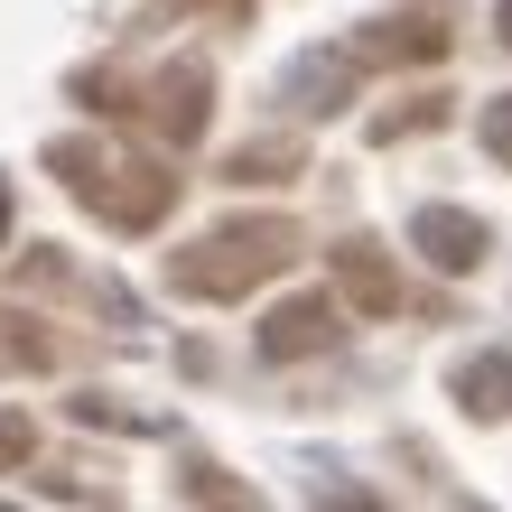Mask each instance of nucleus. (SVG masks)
I'll return each mask as SVG.
<instances>
[{
	"mask_svg": "<svg viewBox=\"0 0 512 512\" xmlns=\"http://www.w3.org/2000/svg\"><path fill=\"white\" fill-rule=\"evenodd\" d=\"M298 252H308V233L289 215H233L215 233H196L187 252H168V289L177 298H243L261 280H280Z\"/></svg>",
	"mask_w": 512,
	"mask_h": 512,
	"instance_id": "obj_1",
	"label": "nucleus"
},
{
	"mask_svg": "<svg viewBox=\"0 0 512 512\" xmlns=\"http://www.w3.org/2000/svg\"><path fill=\"white\" fill-rule=\"evenodd\" d=\"M131 94H140L131 112H140L149 131H159L168 149H187V140L205 131V112H215V75H205L196 56H177V66H159L149 84H131Z\"/></svg>",
	"mask_w": 512,
	"mask_h": 512,
	"instance_id": "obj_2",
	"label": "nucleus"
},
{
	"mask_svg": "<svg viewBox=\"0 0 512 512\" xmlns=\"http://www.w3.org/2000/svg\"><path fill=\"white\" fill-rule=\"evenodd\" d=\"M84 205H94V215L103 224H122V233H149V224H168V205H177V177L168 168H122V159H112L103 177H94V196H84Z\"/></svg>",
	"mask_w": 512,
	"mask_h": 512,
	"instance_id": "obj_3",
	"label": "nucleus"
},
{
	"mask_svg": "<svg viewBox=\"0 0 512 512\" xmlns=\"http://www.w3.org/2000/svg\"><path fill=\"white\" fill-rule=\"evenodd\" d=\"M419 56H447V19L419 10V19H373L364 38L345 47V66H419Z\"/></svg>",
	"mask_w": 512,
	"mask_h": 512,
	"instance_id": "obj_4",
	"label": "nucleus"
},
{
	"mask_svg": "<svg viewBox=\"0 0 512 512\" xmlns=\"http://www.w3.org/2000/svg\"><path fill=\"white\" fill-rule=\"evenodd\" d=\"M336 345V298H280L261 317V354L270 364H298V354H326Z\"/></svg>",
	"mask_w": 512,
	"mask_h": 512,
	"instance_id": "obj_5",
	"label": "nucleus"
},
{
	"mask_svg": "<svg viewBox=\"0 0 512 512\" xmlns=\"http://www.w3.org/2000/svg\"><path fill=\"white\" fill-rule=\"evenodd\" d=\"M410 243L429 252L438 270H475L494 233H485V215H466V205H419V215H410Z\"/></svg>",
	"mask_w": 512,
	"mask_h": 512,
	"instance_id": "obj_6",
	"label": "nucleus"
},
{
	"mask_svg": "<svg viewBox=\"0 0 512 512\" xmlns=\"http://www.w3.org/2000/svg\"><path fill=\"white\" fill-rule=\"evenodd\" d=\"M326 261H336V289H345L364 317H391V308H401V270H391L382 243H336Z\"/></svg>",
	"mask_w": 512,
	"mask_h": 512,
	"instance_id": "obj_7",
	"label": "nucleus"
},
{
	"mask_svg": "<svg viewBox=\"0 0 512 512\" xmlns=\"http://www.w3.org/2000/svg\"><path fill=\"white\" fill-rule=\"evenodd\" d=\"M457 401L475 419H512V354H466L457 364Z\"/></svg>",
	"mask_w": 512,
	"mask_h": 512,
	"instance_id": "obj_8",
	"label": "nucleus"
},
{
	"mask_svg": "<svg viewBox=\"0 0 512 512\" xmlns=\"http://www.w3.org/2000/svg\"><path fill=\"white\" fill-rule=\"evenodd\" d=\"M298 168H308V149H298V140H252V149H233V159H224L233 187H280V177H298Z\"/></svg>",
	"mask_w": 512,
	"mask_h": 512,
	"instance_id": "obj_9",
	"label": "nucleus"
},
{
	"mask_svg": "<svg viewBox=\"0 0 512 512\" xmlns=\"http://www.w3.org/2000/svg\"><path fill=\"white\" fill-rule=\"evenodd\" d=\"M177 485H187V503H196V512H261V503H252V485H243V475H224L215 457H187V475H177Z\"/></svg>",
	"mask_w": 512,
	"mask_h": 512,
	"instance_id": "obj_10",
	"label": "nucleus"
},
{
	"mask_svg": "<svg viewBox=\"0 0 512 512\" xmlns=\"http://www.w3.org/2000/svg\"><path fill=\"white\" fill-rule=\"evenodd\" d=\"M47 168L66 177L75 196H94V177H103L112 159H103V140H47Z\"/></svg>",
	"mask_w": 512,
	"mask_h": 512,
	"instance_id": "obj_11",
	"label": "nucleus"
},
{
	"mask_svg": "<svg viewBox=\"0 0 512 512\" xmlns=\"http://www.w3.org/2000/svg\"><path fill=\"white\" fill-rule=\"evenodd\" d=\"M308 512H391L373 485H354V475H317L308 485Z\"/></svg>",
	"mask_w": 512,
	"mask_h": 512,
	"instance_id": "obj_12",
	"label": "nucleus"
},
{
	"mask_svg": "<svg viewBox=\"0 0 512 512\" xmlns=\"http://www.w3.org/2000/svg\"><path fill=\"white\" fill-rule=\"evenodd\" d=\"M447 122V103L438 94H419V103H401V112H373V140L391 149V140H410V131H438Z\"/></svg>",
	"mask_w": 512,
	"mask_h": 512,
	"instance_id": "obj_13",
	"label": "nucleus"
},
{
	"mask_svg": "<svg viewBox=\"0 0 512 512\" xmlns=\"http://www.w3.org/2000/svg\"><path fill=\"white\" fill-rule=\"evenodd\" d=\"M475 140H485V159H503V168H512V94H494V103H485Z\"/></svg>",
	"mask_w": 512,
	"mask_h": 512,
	"instance_id": "obj_14",
	"label": "nucleus"
},
{
	"mask_svg": "<svg viewBox=\"0 0 512 512\" xmlns=\"http://www.w3.org/2000/svg\"><path fill=\"white\" fill-rule=\"evenodd\" d=\"M28 457H38V429H28L19 410H0V475H10V466H28Z\"/></svg>",
	"mask_w": 512,
	"mask_h": 512,
	"instance_id": "obj_15",
	"label": "nucleus"
},
{
	"mask_svg": "<svg viewBox=\"0 0 512 512\" xmlns=\"http://www.w3.org/2000/svg\"><path fill=\"white\" fill-rule=\"evenodd\" d=\"M187 10H215V19H233V28H243V19H252V0H187Z\"/></svg>",
	"mask_w": 512,
	"mask_h": 512,
	"instance_id": "obj_16",
	"label": "nucleus"
},
{
	"mask_svg": "<svg viewBox=\"0 0 512 512\" xmlns=\"http://www.w3.org/2000/svg\"><path fill=\"white\" fill-rule=\"evenodd\" d=\"M494 28H503V47H512V0H494Z\"/></svg>",
	"mask_w": 512,
	"mask_h": 512,
	"instance_id": "obj_17",
	"label": "nucleus"
},
{
	"mask_svg": "<svg viewBox=\"0 0 512 512\" xmlns=\"http://www.w3.org/2000/svg\"><path fill=\"white\" fill-rule=\"evenodd\" d=\"M0 233H10V187H0Z\"/></svg>",
	"mask_w": 512,
	"mask_h": 512,
	"instance_id": "obj_18",
	"label": "nucleus"
}]
</instances>
